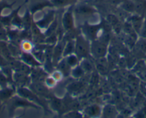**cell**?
<instances>
[{
  "label": "cell",
  "mask_w": 146,
  "mask_h": 118,
  "mask_svg": "<svg viewBox=\"0 0 146 118\" xmlns=\"http://www.w3.org/2000/svg\"><path fill=\"white\" fill-rule=\"evenodd\" d=\"M75 53L79 60L88 58L90 54V42L84 36H77L75 39Z\"/></svg>",
  "instance_id": "6da1fadb"
},
{
  "label": "cell",
  "mask_w": 146,
  "mask_h": 118,
  "mask_svg": "<svg viewBox=\"0 0 146 118\" xmlns=\"http://www.w3.org/2000/svg\"><path fill=\"white\" fill-rule=\"evenodd\" d=\"M108 45L101 42L98 39L92 41L90 43V55L95 59L105 57L108 54Z\"/></svg>",
  "instance_id": "7a4b0ae2"
},
{
  "label": "cell",
  "mask_w": 146,
  "mask_h": 118,
  "mask_svg": "<svg viewBox=\"0 0 146 118\" xmlns=\"http://www.w3.org/2000/svg\"><path fill=\"white\" fill-rule=\"evenodd\" d=\"M84 36L88 40L94 41L99 37L100 31H101L100 24L92 25L89 23H85L82 27Z\"/></svg>",
  "instance_id": "3957f363"
},
{
  "label": "cell",
  "mask_w": 146,
  "mask_h": 118,
  "mask_svg": "<svg viewBox=\"0 0 146 118\" xmlns=\"http://www.w3.org/2000/svg\"><path fill=\"white\" fill-rule=\"evenodd\" d=\"M18 93H19V95L22 98H25V99H27L29 101H31V102H34L36 104H39L40 106L45 108V105H44L43 101L42 100H40L38 95H36V93H35L31 90L27 89L25 87H21L20 88L18 89Z\"/></svg>",
  "instance_id": "277c9868"
},
{
  "label": "cell",
  "mask_w": 146,
  "mask_h": 118,
  "mask_svg": "<svg viewBox=\"0 0 146 118\" xmlns=\"http://www.w3.org/2000/svg\"><path fill=\"white\" fill-rule=\"evenodd\" d=\"M30 90L33 91L35 93L40 96L44 97L46 98H51L50 95L49 87H47L44 83H40V82H32L29 85Z\"/></svg>",
  "instance_id": "5b68a950"
},
{
  "label": "cell",
  "mask_w": 146,
  "mask_h": 118,
  "mask_svg": "<svg viewBox=\"0 0 146 118\" xmlns=\"http://www.w3.org/2000/svg\"><path fill=\"white\" fill-rule=\"evenodd\" d=\"M62 26L65 31H70L74 27V16H73L72 7L69 8L62 16Z\"/></svg>",
  "instance_id": "8992f818"
},
{
  "label": "cell",
  "mask_w": 146,
  "mask_h": 118,
  "mask_svg": "<svg viewBox=\"0 0 146 118\" xmlns=\"http://www.w3.org/2000/svg\"><path fill=\"white\" fill-rule=\"evenodd\" d=\"M95 68L100 75L106 76L109 72V61L106 56L95 59Z\"/></svg>",
  "instance_id": "52a82bcc"
},
{
  "label": "cell",
  "mask_w": 146,
  "mask_h": 118,
  "mask_svg": "<svg viewBox=\"0 0 146 118\" xmlns=\"http://www.w3.org/2000/svg\"><path fill=\"white\" fill-rule=\"evenodd\" d=\"M64 44L63 41H60L58 44L53 48L52 53V63L54 66H57L62 58L63 57V51H64Z\"/></svg>",
  "instance_id": "ba28073f"
},
{
  "label": "cell",
  "mask_w": 146,
  "mask_h": 118,
  "mask_svg": "<svg viewBox=\"0 0 146 118\" xmlns=\"http://www.w3.org/2000/svg\"><path fill=\"white\" fill-rule=\"evenodd\" d=\"M133 55L137 58L140 55H146V38L141 37L139 40H137L135 45L133 48Z\"/></svg>",
  "instance_id": "9c48e42d"
},
{
  "label": "cell",
  "mask_w": 146,
  "mask_h": 118,
  "mask_svg": "<svg viewBox=\"0 0 146 118\" xmlns=\"http://www.w3.org/2000/svg\"><path fill=\"white\" fill-rule=\"evenodd\" d=\"M54 19V11H50L45 14L44 17L39 20L38 22H36L35 23L38 27L41 28V29H47L50 23L53 22Z\"/></svg>",
  "instance_id": "30bf717a"
},
{
  "label": "cell",
  "mask_w": 146,
  "mask_h": 118,
  "mask_svg": "<svg viewBox=\"0 0 146 118\" xmlns=\"http://www.w3.org/2000/svg\"><path fill=\"white\" fill-rule=\"evenodd\" d=\"M31 76H32L31 78L32 82H40L44 83L47 73L45 70H44L41 68H39V67H35V68L32 69L31 71Z\"/></svg>",
  "instance_id": "8fae6325"
},
{
  "label": "cell",
  "mask_w": 146,
  "mask_h": 118,
  "mask_svg": "<svg viewBox=\"0 0 146 118\" xmlns=\"http://www.w3.org/2000/svg\"><path fill=\"white\" fill-rule=\"evenodd\" d=\"M21 58L24 63L32 67H40L42 65V63L39 61L36 60L33 54L29 53V52L22 53L21 54Z\"/></svg>",
  "instance_id": "7c38bea8"
},
{
  "label": "cell",
  "mask_w": 146,
  "mask_h": 118,
  "mask_svg": "<svg viewBox=\"0 0 146 118\" xmlns=\"http://www.w3.org/2000/svg\"><path fill=\"white\" fill-rule=\"evenodd\" d=\"M102 117H115L118 116V111L113 104H107L102 110Z\"/></svg>",
  "instance_id": "4fadbf2b"
},
{
  "label": "cell",
  "mask_w": 146,
  "mask_h": 118,
  "mask_svg": "<svg viewBox=\"0 0 146 118\" xmlns=\"http://www.w3.org/2000/svg\"><path fill=\"white\" fill-rule=\"evenodd\" d=\"M85 85L82 82L75 81L70 83L67 86V90L70 95H78L83 90Z\"/></svg>",
  "instance_id": "5bb4252c"
},
{
  "label": "cell",
  "mask_w": 146,
  "mask_h": 118,
  "mask_svg": "<svg viewBox=\"0 0 146 118\" xmlns=\"http://www.w3.org/2000/svg\"><path fill=\"white\" fill-rule=\"evenodd\" d=\"M84 112L86 116L93 117H98L101 115L102 110L99 105L94 104V105H91L87 107L84 110Z\"/></svg>",
  "instance_id": "9a60e30c"
},
{
  "label": "cell",
  "mask_w": 146,
  "mask_h": 118,
  "mask_svg": "<svg viewBox=\"0 0 146 118\" xmlns=\"http://www.w3.org/2000/svg\"><path fill=\"white\" fill-rule=\"evenodd\" d=\"M96 12V9L87 5H81L75 9V13L80 15H92Z\"/></svg>",
  "instance_id": "2e32d148"
},
{
  "label": "cell",
  "mask_w": 146,
  "mask_h": 118,
  "mask_svg": "<svg viewBox=\"0 0 146 118\" xmlns=\"http://www.w3.org/2000/svg\"><path fill=\"white\" fill-rule=\"evenodd\" d=\"M135 14L143 16L146 12V0L135 1Z\"/></svg>",
  "instance_id": "e0dca14e"
},
{
  "label": "cell",
  "mask_w": 146,
  "mask_h": 118,
  "mask_svg": "<svg viewBox=\"0 0 146 118\" xmlns=\"http://www.w3.org/2000/svg\"><path fill=\"white\" fill-rule=\"evenodd\" d=\"M119 7L129 14H135V2L133 0H124Z\"/></svg>",
  "instance_id": "ac0fdd59"
},
{
  "label": "cell",
  "mask_w": 146,
  "mask_h": 118,
  "mask_svg": "<svg viewBox=\"0 0 146 118\" xmlns=\"http://www.w3.org/2000/svg\"><path fill=\"white\" fill-rule=\"evenodd\" d=\"M57 70H60L63 73L64 77H67L69 74H70L71 71V68L68 66V64L66 62L65 59H61L57 64Z\"/></svg>",
  "instance_id": "d6986e66"
},
{
  "label": "cell",
  "mask_w": 146,
  "mask_h": 118,
  "mask_svg": "<svg viewBox=\"0 0 146 118\" xmlns=\"http://www.w3.org/2000/svg\"><path fill=\"white\" fill-rule=\"evenodd\" d=\"M53 7L52 4L51 3V2H37L35 5H34L31 8V13L33 14L35 12H38V11L42 10V9H44V7Z\"/></svg>",
  "instance_id": "ffe728a7"
},
{
  "label": "cell",
  "mask_w": 146,
  "mask_h": 118,
  "mask_svg": "<svg viewBox=\"0 0 146 118\" xmlns=\"http://www.w3.org/2000/svg\"><path fill=\"white\" fill-rule=\"evenodd\" d=\"M80 66L82 67L83 70L85 71V73H92L93 70V64L90 61L88 58H82V60H80Z\"/></svg>",
  "instance_id": "44dd1931"
},
{
  "label": "cell",
  "mask_w": 146,
  "mask_h": 118,
  "mask_svg": "<svg viewBox=\"0 0 146 118\" xmlns=\"http://www.w3.org/2000/svg\"><path fill=\"white\" fill-rule=\"evenodd\" d=\"M50 99V105L52 108L54 110L60 112L63 108V103L62 100H60V98H55V97H51Z\"/></svg>",
  "instance_id": "7402d4cb"
},
{
  "label": "cell",
  "mask_w": 146,
  "mask_h": 118,
  "mask_svg": "<svg viewBox=\"0 0 146 118\" xmlns=\"http://www.w3.org/2000/svg\"><path fill=\"white\" fill-rule=\"evenodd\" d=\"M75 42L73 41V40L67 41V44L64 45V51H63V57H66L67 55L72 54L75 53Z\"/></svg>",
  "instance_id": "603a6c76"
},
{
  "label": "cell",
  "mask_w": 146,
  "mask_h": 118,
  "mask_svg": "<svg viewBox=\"0 0 146 118\" xmlns=\"http://www.w3.org/2000/svg\"><path fill=\"white\" fill-rule=\"evenodd\" d=\"M64 58H65L64 59H65L67 63L71 68L75 67V66L78 65L80 60L75 54H70V55H67V56L64 57Z\"/></svg>",
  "instance_id": "cb8c5ba5"
},
{
  "label": "cell",
  "mask_w": 146,
  "mask_h": 118,
  "mask_svg": "<svg viewBox=\"0 0 146 118\" xmlns=\"http://www.w3.org/2000/svg\"><path fill=\"white\" fill-rule=\"evenodd\" d=\"M70 74H71L72 77L74 78H80L83 77L85 73L83 70V69L82 68V67L78 65V66H76L75 67L72 68L71 69Z\"/></svg>",
  "instance_id": "d4e9b609"
},
{
  "label": "cell",
  "mask_w": 146,
  "mask_h": 118,
  "mask_svg": "<svg viewBox=\"0 0 146 118\" xmlns=\"http://www.w3.org/2000/svg\"><path fill=\"white\" fill-rule=\"evenodd\" d=\"M57 19H54L53 20V22L50 23V26L47 27V31L45 32V36L46 37H50V35H52V34L56 32V30H57Z\"/></svg>",
  "instance_id": "484cf974"
},
{
  "label": "cell",
  "mask_w": 146,
  "mask_h": 118,
  "mask_svg": "<svg viewBox=\"0 0 146 118\" xmlns=\"http://www.w3.org/2000/svg\"><path fill=\"white\" fill-rule=\"evenodd\" d=\"M146 67V63L145 62V61L143 60H140L136 62V63L135 64V66L132 68V71L134 73H137L140 70H143V68Z\"/></svg>",
  "instance_id": "4316f807"
},
{
  "label": "cell",
  "mask_w": 146,
  "mask_h": 118,
  "mask_svg": "<svg viewBox=\"0 0 146 118\" xmlns=\"http://www.w3.org/2000/svg\"><path fill=\"white\" fill-rule=\"evenodd\" d=\"M22 23H23V25L25 26V27L26 29L27 28L29 29V28H30L32 26H31L32 25V19H31L30 13H29V12L28 10L27 11L23 19H22Z\"/></svg>",
  "instance_id": "83f0119b"
},
{
  "label": "cell",
  "mask_w": 146,
  "mask_h": 118,
  "mask_svg": "<svg viewBox=\"0 0 146 118\" xmlns=\"http://www.w3.org/2000/svg\"><path fill=\"white\" fill-rule=\"evenodd\" d=\"M57 81L52 77V76H47L46 77L45 80H44V84L47 85V87H48L49 88H52L54 87L57 85Z\"/></svg>",
  "instance_id": "f1b7e54d"
},
{
  "label": "cell",
  "mask_w": 146,
  "mask_h": 118,
  "mask_svg": "<svg viewBox=\"0 0 146 118\" xmlns=\"http://www.w3.org/2000/svg\"><path fill=\"white\" fill-rule=\"evenodd\" d=\"M21 46H22V48L25 52H29V51L33 50V44L31 43V41H29L27 39L22 41Z\"/></svg>",
  "instance_id": "f546056e"
},
{
  "label": "cell",
  "mask_w": 146,
  "mask_h": 118,
  "mask_svg": "<svg viewBox=\"0 0 146 118\" xmlns=\"http://www.w3.org/2000/svg\"><path fill=\"white\" fill-rule=\"evenodd\" d=\"M100 83V77L99 73L97 71H94L91 73L90 78V83L92 85H96L97 84Z\"/></svg>",
  "instance_id": "4dcf8cb0"
},
{
  "label": "cell",
  "mask_w": 146,
  "mask_h": 118,
  "mask_svg": "<svg viewBox=\"0 0 146 118\" xmlns=\"http://www.w3.org/2000/svg\"><path fill=\"white\" fill-rule=\"evenodd\" d=\"M106 20L112 25V26H113L116 23H118L119 22H120V19L117 18V16L115 14H109L106 16Z\"/></svg>",
  "instance_id": "1f68e13d"
},
{
  "label": "cell",
  "mask_w": 146,
  "mask_h": 118,
  "mask_svg": "<svg viewBox=\"0 0 146 118\" xmlns=\"http://www.w3.org/2000/svg\"><path fill=\"white\" fill-rule=\"evenodd\" d=\"M65 117L70 118H80L82 117V115L79 112V110H70L64 115Z\"/></svg>",
  "instance_id": "d6a6232c"
},
{
  "label": "cell",
  "mask_w": 146,
  "mask_h": 118,
  "mask_svg": "<svg viewBox=\"0 0 146 118\" xmlns=\"http://www.w3.org/2000/svg\"><path fill=\"white\" fill-rule=\"evenodd\" d=\"M50 2L52 4L53 7H62L67 5V2H70V0H51Z\"/></svg>",
  "instance_id": "836d02e7"
},
{
  "label": "cell",
  "mask_w": 146,
  "mask_h": 118,
  "mask_svg": "<svg viewBox=\"0 0 146 118\" xmlns=\"http://www.w3.org/2000/svg\"><path fill=\"white\" fill-rule=\"evenodd\" d=\"M52 77L54 78L55 79L57 82H59V81H60V80H62L63 77H64V75H63V73L59 70H54V71H52Z\"/></svg>",
  "instance_id": "e575fe53"
},
{
  "label": "cell",
  "mask_w": 146,
  "mask_h": 118,
  "mask_svg": "<svg viewBox=\"0 0 146 118\" xmlns=\"http://www.w3.org/2000/svg\"><path fill=\"white\" fill-rule=\"evenodd\" d=\"M135 75L142 82L146 83V67L145 68H143V70H140L139 72L136 73Z\"/></svg>",
  "instance_id": "d590c367"
},
{
  "label": "cell",
  "mask_w": 146,
  "mask_h": 118,
  "mask_svg": "<svg viewBox=\"0 0 146 118\" xmlns=\"http://www.w3.org/2000/svg\"><path fill=\"white\" fill-rule=\"evenodd\" d=\"M15 4V2L12 4H8L7 2L5 1V0H3V1H0V14H1V12H2V10H3L4 9H5V8H11L12 7V5Z\"/></svg>",
  "instance_id": "8d00e7d4"
},
{
  "label": "cell",
  "mask_w": 146,
  "mask_h": 118,
  "mask_svg": "<svg viewBox=\"0 0 146 118\" xmlns=\"http://www.w3.org/2000/svg\"><path fill=\"white\" fill-rule=\"evenodd\" d=\"M141 37H143V38H146V18L145 19V20L143 21V26H142L141 31H140V33Z\"/></svg>",
  "instance_id": "74e56055"
},
{
  "label": "cell",
  "mask_w": 146,
  "mask_h": 118,
  "mask_svg": "<svg viewBox=\"0 0 146 118\" xmlns=\"http://www.w3.org/2000/svg\"><path fill=\"white\" fill-rule=\"evenodd\" d=\"M123 1H124V0H110V2H111L113 5H117V6L118 5L119 6Z\"/></svg>",
  "instance_id": "f35d334b"
},
{
  "label": "cell",
  "mask_w": 146,
  "mask_h": 118,
  "mask_svg": "<svg viewBox=\"0 0 146 118\" xmlns=\"http://www.w3.org/2000/svg\"><path fill=\"white\" fill-rule=\"evenodd\" d=\"M133 1H134V2H135V1H137V0H133Z\"/></svg>",
  "instance_id": "ab89813d"
}]
</instances>
